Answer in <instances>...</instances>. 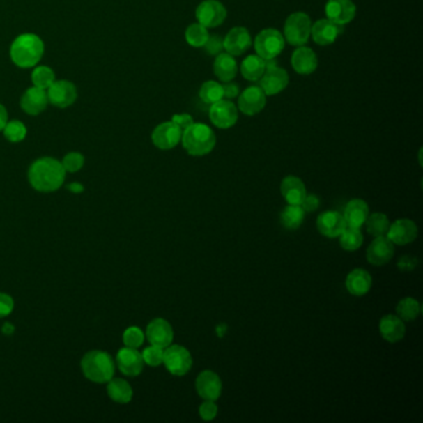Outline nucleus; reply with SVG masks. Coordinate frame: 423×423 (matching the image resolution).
Here are the masks:
<instances>
[{
  "instance_id": "nucleus-1",
  "label": "nucleus",
  "mask_w": 423,
  "mask_h": 423,
  "mask_svg": "<svg viewBox=\"0 0 423 423\" xmlns=\"http://www.w3.org/2000/svg\"><path fill=\"white\" fill-rule=\"evenodd\" d=\"M29 183L35 190L40 192H52L59 190L66 178L60 160L51 157L36 159L30 165L28 173Z\"/></svg>"
},
{
  "instance_id": "nucleus-35",
  "label": "nucleus",
  "mask_w": 423,
  "mask_h": 423,
  "mask_svg": "<svg viewBox=\"0 0 423 423\" xmlns=\"http://www.w3.org/2000/svg\"><path fill=\"white\" fill-rule=\"evenodd\" d=\"M340 247L345 251H356L361 247L364 243V236L361 233L360 229L354 227H345L344 231L340 233Z\"/></svg>"
},
{
  "instance_id": "nucleus-38",
  "label": "nucleus",
  "mask_w": 423,
  "mask_h": 423,
  "mask_svg": "<svg viewBox=\"0 0 423 423\" xmlns=\"http://www.w3.org/2000/svg\"><path fill=\"white\" fill-rule=\"evenodd\" d=\"M200 98L205 103L213 105L215 102L220 101L224 97V91H222V85L215 81H208L201 86L200 89Z\"/></svg>"
},
{
  "instance_id": "nucleus-2",
  "label": "nucleus",
  "mask_w": 423,
  "mask_h": 423,
  "mask_svg": "<svg viewBox=\"0 0 423 423\" xmlns=\"http://www.w3.org/2000/svg\"><path fill=\"white\" fill-rule=\"evenodd\" d=\"M44 41L38 35L22 34L13 41L10 46V59L13 63L20 68H31L39 63L44 55Z\"/></svg>"
},
{
  "instance_id": "nucleus-51",
  "label": "nucleus",
  "mask_w": 423,
  "mask_h": 423,
  "mask_svg": "<svg viewBox=\"0 0 423 423\" xmlns=\"http://www.w3.org/2000/svg\"><path fill=\"white\" fill-rule=\"evenodd\" d=\"M68 190H71V192H75V194H79V192H84L85 190V187L82 184H79V183H72V184H70L68 187Z\"/></svg>"
},
{
  "instance_id": "nucleus-15",
  "label": "nucleus",
  "mask_w": 423,
  "mask_h": 423,
  "mask_svg": "<svg viewBox=\"0 0 423 423\" xmlns=\"http://www.w3.org/2000/svg\"><path fill=\"white\" fill-rule=\"evenodd\" d=\"M195 387L199 396L203 400L216 401L222 392V381L214 371L203 370L197 378Z\"/></svg>"
},
{
  "instance_id": "nucleus-48",
  "label": "nucleus",
  "mask_w": 423,
  "mask_h": 423,
  "mask_svg": "<svg viewBox=\"0 0 423 423\" xmlns=\"http://www.w3.org/2000/svg\"><path fill=\"white\" fill-rule=\"evenodd\" d=\"M222 91H224V96L227 97V98H233V97H236L238 95V85L237 84H233L231 81H229V82H225L224 85H222Z\"/></svg>"
},
{
  "instance_id": "nucleus-46",
  "label": "nucleus",
  "mask_w": 423,
  "mask_h": 423,
  "mask_svg": "<svg viewBox=\"0 0 423 423\" xmlns=\"http://www.w3.org/2000/svg\"><path fill=\"white\" fill-rule=\"evenodd\" d=\"M171 122L178 125L183 132L189 128L190 125H194L192 116L187 114V113L185 114H175V116H173V118H171Z\"/></svg>"
},
{
  "instance_id": "nucleus-10",
  "label": "nucleus",
  "mask_w": 423,
  "mask_h": 423,
  "mask_svg": "<svg viewBox=\"0 0 423 423\" xmlns=\"http://www.w3.org/2000/svg\"><path fill=\"white\" fill-rule=\"evenodd\" d=\"M225 6L217 0H205L197 9V19L205 28H215L226 19Z\"/></svg>"
},
{
  "instance_id": "nucleus-14",
  "label": "nucleus",
  "mask_w": 423,
  "mask_h": 423,
  "mask_svg": "<svg viewBox=\"0 0 423 423\" xmlns=\"http://www.w3.org/2000/svg\"><path fill=\"white\" fill-rule=\"evenodd\" d=\"M395 254V245L391 243L389 237L378 236L374 238L373 243L369 245L367 251V259L371 265L385 266L389 263Z\"/></svg>"
},
{
  "instance_id": "nucleus-41",
  "label": "nucleus",
  "mask_w": 423,
  "mask_h": 423,
  "mask_svg": "<svg viewBox=\"0 0 423 423\" xmlns=\"http://www.w3.org/2000/svg\"><path fill=\"white\" fill-rule=\"evenodd\" d=\"M164 349L155 345H151L141 353V357L144 364L149 367H157L163 364Z\"/></svg>"
},
{
  "instance_id": "nucleus-21",
  "label": "nucleus",
  "mask_w": 423,
  "mask_h": 423,
  "mask_svg": "<svg viewBox=\"0 0 423 423\" xmlns=\"http://www.w3.org/2000/svg\"><path fill=\"white\" fill-rule=\"evenodd\" d=\"M344 28L343 25L333 23L329 19L318 20L311 29L313 40L318 45H330L338 39L340 34H343Z\"/></svg>"
},
{
  "instance_id": "nucleus-45",
  "label": "nucleus",
  "mask_w": 423,
  "mask_h": 423,
  "mask_svg": "<svg viewBox=\"0 0 423 423\" xmlns=\"http://www.w3.org/2000/svg\"><path fill=\"white\" fill-rule=\"evenodd\" d=\"M14 311V299L6 293H0V319L12 314Z\"/></svg>"
},
{
  "instance_id": "nucleus-20",
  "label": "nucleus",
  "mask_w": 423,
  "mask_h": 423,
  "mask_svg": "<svg viewBox=\"0 0 423 423\" xmlns=\"http://www.w3.org/2000/svg\"><path fill=\"white\" fill-rule=\"evenodd\" d=\"M266 106V93L259 86H252L243 91L238 98V108L247 116L260 113Z\"/></svg>"
},
{
  "instance_id": "nucleus-42",
  "label": "nucleus",
  "mask_w": 423,
  "mask_h": 423,
  "mask_svg": "<svg viewBox=\"0 0 423 423\" xmlns=\"http://www.w3.org/2000/svg\"><path fill=\"white\" fill-rule=\"evenodd\" d=\"M61 163H63V169L66 170V173H76L84 168L85 157L81 153H68L63 157Z\"/></svg>"
},
{
  "instance_id": "nucleus-12",
  "label": "nucleus",
  "mask_w": 423,
  "mask_h": 423,
  "mask_svg": "<svg viewBox=\"0 0 423 423\" xmlns=\"http://www.w3.org/2000/svg\"><path fill=\"white\" fill-rule=\"evenodd\" d=\"M183 130L173 122H164L155 127L152 133L153 144L162 151H169L181 141Z\"/></svg>"
},
{
  "instance_id": "nucleus-16",
  "label": "nucleus",
  "mask_w": 423,
  "mask_h": 423,
  "mask_svg": "<svg viewBox=\"0 0 423 423\" xmlns=\"http://www.w3.org/2000/svg\"><path fill=\"white\" fill-rule=\"evenodd\" d=\"M146 335L151 344L163 349L171 345L174 340V330L170 323L163 318L153 319L152 322L148 324Z\"/></svg>"
},
{
  "instance_id": "nucleus-31",
  "label": "nucleus",
  "mask_w": 423,
  "mask_h": 423,
  "mask_svg": "<svg viewBox=\"0 0 423 423\" xmlns=\"http://www.w3.org/2000/svg\"><path fill=\"white\" fill-rule=\"evenodd\" d=\"M266 70V61L259 55L246 57L241 65V74L249 81H257L261 79Z\"/></svg>"
},
{
  "instance_id": "nucleus-39",
  "label": "nucleus",
  "mask_w": 423,
  "mask_h": 423,
  "mask_svg": "<svg viewBox=\"0 0 423 423\" xmlns=\"http://www.w3.org/2000/svg\"><path fill=\"white\" fill-rule=\"evenodd\" d=\"M3 133L10 143H19L26 138L28 130L23 122H20L17 119H13V121H8V123L3 130Z\"/></svg>"
},
{
  "instance_id": "nucleus-49",
  "label": "nucleus",
  "mask_w": 423,
  "mask_h": 423,
  "mask_svg": "<svg viewBox=\"0 0 423 423\" xmlns=\"http://www.w3.org/2000/svg\"><path fill=\"white\" fill-rule=\"evenodd\" d=\"M8 111H6V108L0 103V132H3L4 130V127H6V123H8Z\"/></svg>"
},
{
  "instance_id": "nucleus-8",
  "label": "nucleus",
  "mask_w": 423,
  "mask_h": 423,
  "mask_svg": "<svg viewBox=\"0 0 423 423\" xmlns=\"http://www.w3.org/2000/svg\"><path fill=\"white\" fill-rule=\"evenodd\" d=\"M266 70L261 76L260 87L263 90L266 96H273L282 92L288 85L289 76L283 68H278L273 60H266Z\"/></svg>"
},
{
  "instance_id": "nucleus-30",
  "label": "nucleus",
  "mask_w": 423,
  "mask_h": 423,
  "mask_svg": "<svg viewBox=\"0 0 423 423\" xmlns=\"http://www.w3.org/2000/svg\"><path fill=\"white\" fill-rule=\"evenodd\" d=\"M107 394L117 403H128L133 399V389L123 378H111L107 383Z\"/></svg>"
},
{
  "instance_id": "nucleus-32",
  "label": "nucleus",
  "mask_w": 423,
  "mask_h": 423,
  "mask_svg": "<svg viewBox=\"0 0 423 423\" xmlns=\"http://www.w3.org/2000/svg\"><path fill=\"white\" fill-rule=\"evenodd\" d=\"M305 221V210L300 205H288L281 213V224L287 230H297Z\"/></svg>"
},
{
  "instance_id": "nucleus-40",
  "label": "nucleus",
  "mask_w": 423,
  "mask_h": 423,
  "mask_svg": "<svg viewBox=\"0 0 423 423\" xmlns=\"http://www.w3.org/2000/svg\"><path fill=\"white\" fill-rule=\"evenodd\" d=\"M146 335L143 333L141 328L130 327L127 328L123 333V344L128 348H134L138 349L139 346L144 343Z\"/></svg>"
},
{
  "instance_id": "nucleus-11",
  "label": "nucleus",
  "mask_w": 423,
  "mask_h": 423,
  "mask_svg": "<svg viewBox=\"0 0 423 423\" xmlns=\"http://www.w3.org/2000/svg\"><path fill=\"white\" fill-rule=\"evenodd\" d=\"M238 113L237 108L232 102L220 101L215 102L210 108V119L213 125H216L221 130L231 128L232 125H236Z\"/></svg>"
},
{
  "instance_id": "nucleus-26",
  "label": "nucleus",
  "mask_w": 423,
  "mask_h": 423,
  "mask_svg": "<svg viewBox=\"0 0 423 423\" xmlns=\"http://www.w3.org/2000/svg\"><path fill=\"white\" fill-rule=\"evenodd\" d=\"M367 216H369V206L367 201L362 199H353L345 206L344 217L345 224L348 227L361 229V226L365 224Z\"/></svg>"
},
{
  "instance_id": "nucleus-18",
  "label": "nucleus",
  "mask_w": 423,
  "mask_h": 423,
  "mask_svg": "<svg viewBox=\"0 0 423 423\" xmlns=\"http://www.w3.org/2000/svg\"><path fill=\"white\" fill-rule=\"evenodd\" d=\"M327 19L339 25L350 23L356 14V6L351 0H329L325 6Z\"/></svg>"
},
{
  "instance_id": "nucleus-28",
  "label": "nucleus",
  "mask_w": 423,
  "mask_h": 423,
  "mask_svg": "<svg viewBox=\"0 0 423 423\" xmlns=\"http://www.w3.org/2000/svg\"><path fill=\"white\" fill-rule=\"evenodd\" d=\"M292 66L294 71L300 75H311L318 66V59L314 51L309 47L300 46L292 55Z\"/></svg>"
},
{
  "instance_id": "nucleus-24",
  "label": "nucleus",
  "mask_w": 423,
  "mask_h": 423,
  "mask_svg": "<svg viewBox=\"0 0 423 423\" xmlns=\"http://www.w3.org/2000/svg\"><path fill=\"white\" fill-rule=\"evenodd\" d=\"M345 287L351 295L362 297L369 293L373 287V278L367 270L355 268L346 276Z\"/></svg>"
},
{
  "instance_id": "nucleus-22",
  "label": "nucleus",
  "mask_w": 423,
  "mask_h": 423,
  "mask_svg": "<svg viewBox=\"0 0 423 423\" xmlns=\"http://www.w3.org/2000/svg\"><path fill=\"white\" fill-rule=\"evenodd\" d=\"M316 227L323 236L335 238L344 231L346 224L343 215L338 211H325L318 216Z\"/></svg>"
},
{
  "instance_id": "nucleus-27",
  "label": "nucleus",
  "mask_w": 423,
  "mask_h": 423,
  "mask_svg": "<svg viewBox=\"0 0 423 423\" xmlns=\"http://www.w3.org/2000/svg\"><path fill=\"white\" fill-rule=\"evenodd\" d=\"M281 192L288 205H300L307 195L305 183L294 175H289L283 179Z\"/></svg>"
},
{
  "instance_id": "nucleus-3",
  "label": "nucleus",
  "mask_w": 423,
  "mask_h": 423,
  "mask_svg": "<svg viewBox=\"0 0 423 423\" xmlns=\"http://www.w3.org/2000/svg\"><path fill=\"white\" fill-rule=\"evenodd\" d=\"M81 369L86 378L96 384H107L114 376L116 365L111 355L102 350L86 353L81 360Z\"/></svg>"
},
{
  "instance_id": "nucleus-36",
  "label": "nucleus",
  "mask_w": 423,
  "mask_h": 423,
  "mask_svg": "<svg viewBox=\"0 0 423 423\" xmlns=\"http://www.w3.org/2000/svg\"><path fill=\"white\" fill-rule=\"evenodd\" d=\"M209 36L208 28H205L200 23L192 24L185 31V39H187V44L194 47H203L209 39Z\"/></svg>"
},
{
  "instance_id": "nucleus-37",
  "label": "nucleus",
  "mask_w": 423,
  "mask_h": 423,
  "mask_svg": "<svg viewBox=\"0 0 423 423\" xmlns=\"http://www.w3.org/2000/svg\"><path fill=\"white\" fill-rule=\"evenodd\" d=\"M55 74L52 68L47 66H38L31 72V81L35 87H39L43 90H47L54 82H55Z\"/></svg>"
},
{
  "instance_id": "nucleus-23",
  "label": "nucleus",
  "mask_w": 423,
  "mask_h": 423,
  "mask_svg": "<svg viewBox=\"0 0 423 423\" xmlns=\"http://www.w3.org/2000/svg\"><path fill=\"white\" fill-rule=\"evenodd\" d=\"M252 40L249 30L238 26L232 29L229 31V34L226 35L224 40V49H226L227 54H230L232 56H238L249 49Z\"/></svg>"
},
{
  "instance_id": "nucleus-6",
  "label": "nucleus",
  "mask_w": 423,
  "mask_h": 423,
  "mask_svg": "<svg viewBox=\"0 0 423 423\" xmlns=\"http://www.w3.org/2000/svg\"><path fill=\"white\" fill-rule=\"evenodd\" d=\"M163 364L171 375L184 376L192 369V356L181 345H169L164 349Z\"/></svg>"
},
{
  "instance_id": "nucleus-7",
  "label": "nucleus",
  "mask_w": 423,
  "mask_h": 423,
  "mask_svg": "<svg viewBox=\"0 0 423 423\" xmlns=\"http://www.w3.org/2000/svg\"><path fill=\"white\" fill-rule=\"evenodd\" d=\"M284 47V38L276 29H265L254 40L257 55L263 60H275Z\"/></svg>"
},
{
  "instance_id": "nucleus-13",
  "label": "nucleus",
  "mask_w": 423,
  "mask_h": 423,
  "mask_svg": "<svg viewBox=\"0 0 423 423\" xmlns=\"http://www.w3.org/2000/svg\"><path fill=\"white\" fill-rule=\"evenodd\" d=\"M116 362H117V367L121 370V373L125 376H130V378L141 375L143 367H144L141 353L134 348H128V346H125L119 350L117 353V357H116Z\"/></svg>"
},
{
  "instance_id": "nucleus-25",
  "label": "nucleus",
  "mask_w": 423,
  "mask_h": 423,
  "mask_svg": "<svg viewBox=\"0 0 423 423\" xmlns=\"http://www.w3.org/2000/svg\"><path fill=\"white\" fill-rule=\"evenodd\" d=\"M380 334L389 343H397L405 338L406 325L403 321L394 314L383 316L380 321Z\"/></svg>"
},
{
  "instance_id": "nucleus-4",
  "label": "nucleus",
  "mask_w": 423,
  "mask_h": 423,
  "mask_svg": "<svg viewBox=\"0 0 423 423\" xmlns=\"http://www.w3.org/2000/svg\"><path fill=\"white\" fill-rule=\"evenodd\" d=\"M183 147L190 155L203 157L216 146V136L213 130L203 123H194L181 134Z\"/></svg>"
},
{
  "instance_id": "nucleus-5",
  "label": "nucleus",
  "mask_w": 423,
  "mask_h": 423,
  "mask_svg": "<svg viewBox=\"0 0 423 423\" xmlns=\"http://www.w3.org/2000/svg\"><path fill=\"white\" fill-rule=\"evenodd\" d=\"M311 19L305 13H294L284 24V36L291 45L302 46L311 36Z\"/></svg>"
},
{
  "instance_id": "nucleus-19",
  "label": "nucleus",
  "mask_w": 423,
  "mask_h": 423,
  "mask_svg": "<svg viewBox=\"0 0 423 423\" xmlns=\"http://www.w3.org/2000/svg\"><path fill=\"white\" fill-rule=\"evenodd\" d=\"M47 105H49L47 92L35 86L25 91L20 98V107L23 108L24 112L30 116H38L40 113L44 112Z\"/></svg>"
},
{
  "instance_id": "nucleus-47",
  "label": "nucleus",
  "mask_w": 423,
  "mask_h": 423,
  "mask_svg": "<svg viewBox=\"0 0 423 423\" xmlns=\"http://www.w3.org/2000/svg\"><path fill=\"white\" fill-rule=\"evenodd\" d=\"M319 203L321 201L316 195H305L300 206H302V209L305 210V213H312L319 208Z\"/></svg>"
},
{
  "instance_id": "nucleus-34",
  "label": "nucleus",
  "mask_w": 423,
  "mask_h": 423,
  "mask_svg": "<svg viewBox=\"0 0 423 423\" xmlns=\"http://www.w3.org/2000/svg\"><path fill=\"white\" fill-rule=\"evenodd\" d=\"M365 224H367V232L374 237L384 236L387 233L390 227L389 219L383 213L369 214Z\"/></svg>"
},
{
  "instance_id": "nucleus-29",
  "label": "nucleus",
  "mask_w": 423,
  "mask_h": 423,
  "mask_svg": "<svg viewBox=\"0 0 423 423\" xmlns=\"http://www.w3.org/2000/svg\"><path fill=\"white\" fill-rule=\"evenodd\" d=\"M214 72L216 77L222 82H229L235 79L237 74V65L232 55L219 54L215 60Z\"/></svg>"
},
{
  "instance_id": "nucleus-17",
  "label": "nucleus",
  "mask_w": 423,
  "mask_h": 423,
  "mask_svg": "<svg viewBox=\"0 0 423 423\" xmlns=\"http://www.w3.org/2000/svg\"><path fill=\"white\" fill-rule=\"evenodd\" d=\"M417 225L408 219H400L394 224H390L389 230L386 233L390 241L399 246H405L413 243L417 238Z\"/></svg>"
},
{
  "instance_id": "nucleus-50",
  "label": "nucleus",
  "mask_w": 423,
  "mask_h": 423,
  "mask_svg": "<svg viewBox=\"0 0 423 423\" xmlns=\"http://www.w3.org/2000/svg\"><path fill=\"white\" fill-rule=\"evenodd\" d=\"M1 333L6 335V337H10V335L15 333V327L13 325L12 323H6V324L1 327Z\"/></svg>"
},
{
  "instance_id": "nucleus-9",
  "label": "nucleus",
  "mask_w": 423,
  "mask_h": 423,
  "mask_svg": "<svg viewBox=\"0 0 423 423\" xmlns=\"http://www.w3.org/2000/svg\"><path fill=\"white\" fill-rule=\"evenodd\" d=\"M49 103L57 108H68L77 100V89L68 79H59L46 90Z\"/></svg>"
},
{
  "instance_id": "nucleus-44",
  "label": "nucleus",
  "mask_w": 423,
  "mask_h": 423,
  "mask_svg": "<svg viewBox=\"0 0 423 423\" xmlns=\"http://www.w3.org/2000/svg\"><path fill=\"white\" fill-rule=\"evenodd\" d=\"M210 55H219L224 49V40L221 39L219 35H213L209 36L206 44L203 45Z\"/></svg>"
},
{
  "instance_id": "nucleus-33",
  "label": "nucleus",
  "mask_w": 423,
  "mask_h": 423,
  "mask_svg": "<svg viewBox=\"0 0 423 423\" xmlns=\"http://www.w3.org/2000/svg\"><path fill=\"white\" fill-rule=\"evenodd\" d=\"M396 313L403 322H411L420 316L421 305L416 299L407 297V298L401 299L399 302V305L396 307Z\"/></svg>"
},
{
  "instance_id": "nucleus-43",
  "label": "nucleus",
  "mask_w": 423,
  "mask_h": 423,
  "mask_svg": "<svg viewBox=\"0 0 423 423\" xmlns=\"http://www.w3.org/2000/svg\"><path fill=\"white\" fill-rule=\"evenodd\" d=\"M219 408L216 406L215 401L205 400L201 406L199 407V415L203 421H213L217 416Z\"/></svg>"
}]
</instances>
